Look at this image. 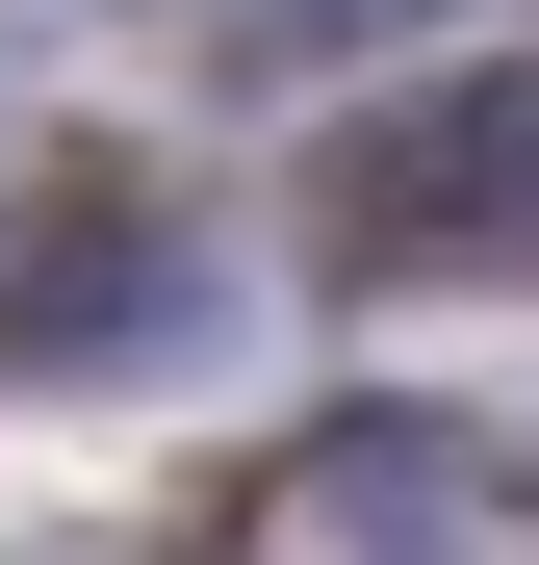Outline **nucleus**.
I'll return each mask as SVG.
<instances>
[{"label":"nucleus","instance_id":"1","mask_svg":"<svg viewBox=\"0 0 539 565\" xmlns=\"http://www.w3.org/2000/svg\"><path fill=\"white\" fill-rule=\"evenodd\" d=\"M359 232H539V52L436 77V104L359 154Z\"/></svg>","mask_w":539,"mask_h":565}]
</instances>
